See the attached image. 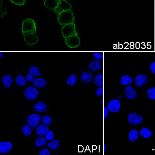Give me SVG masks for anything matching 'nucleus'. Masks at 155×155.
Wrapping results in <instances>:
<instances>
[{
  "label": "nucleus",
  "instance_id": "nucleus-38",
  "mask_svg": "<svg viewBox=\"0 0 155 155\" xmlns=\"http://www.w3.org/2000/svg\"><path fill=\"white\" fill-rule=\"evenodd\" d=\"M50 155V152L48 149L45 148L44 150H42L41 152H40L39 153V155Z\"/></svg>",
  "mask_w": 155,
  "mask_h": 155
},
{
  "label": "nucleus",
  "instance_id": "nucleus-24",
  "mask_svg": "<svg viewBox=\"0 0 155 155\" xmlns=\"http://www.w3.org/2000/svg\"><path fill=\"white\" fill-rule=\"evenodd\" d=\"M128 137L131 142L136 141L138 138V132L136 130H132L129 133Z\"/></svg>",
  "mask_w": 155,
  "mask_h": 155
},
{
  "label": "nucleus",
  "instance_id": "nucleus-36",
  "mask_svg": "<svg viewBox=\"0 0 155 155\" xmlns=\"http://www.w3.org/2000/svg\"><path fill=\"white\" fill-rule=\"evenodd\" d=\"M34 79V76H33L31 74H28L25 77V80L27 82H31Z\"/></svg>",
  "mask_w": 155,
  "mask_h": 155
},
{
  "label": "nucleus",
  "instance_id": "nucleus-25",
  "mask_svg": "<svg viewBox=\"0 0 155 155\" xmlns=\"http://www.w3.org/2000/svg\"><path fill=\"white\" fill-rule=\"evenodd\" d=\"M46 143H47V139L45 137H38L36 139L35 145L37 147L45 146L46 144Z\"/></svg>",
  "mask_w": 155,
  "mask_h": 155
},
{
  "label": "nucleus",
  "instance_id": "nucleus-1",
  "mask_svg": "<svg viewBox=\"0 0 155 155\" xmlns=\"http://www.w3.org/2000/svg\"><path fill=\"white\" fill-rule=\"evenodd\" d=\"M57 20L58 23L62 26L71 23H74V15L71 10L65 11L58 15Z\"/></svg>",
  "mask_w": 155,
  "mask_h": 155
},
{
  "label": "nucleus",
  "instance_id": "nucleus-31",
  "mask_svg": "<svg viewBox=\"0 0 155 155\" xmlns=\"http://www.w3.org/2000/svg\"><path fill=\"white\" fill-rule=\"evenodd\" d=\"M22 130L23 131L25 136H30L32 134V130H31L30 125H26L22 127Z\"/></svg>",
  "mask_w": 155,
  "mask_h": 155
},
{
  "label": "nucleus",
  "instance_id": "nucleus-19",
  "mask_svg": "<svg viewBox=\"0 0 155 155\" xmlns=\"http://www.w3.org/2000/svg\"><path fill=\"white\" fill-rule=\"evenodd\" d=\"M2 82L6 88H10L12 83V79L9 74H6L2 78Z\"/></svg>",
  "mask_w": 155,
  "mask_h": 155
},
{
  "label": "nucleus",
  "instance_id": "nucleus-9",
  "mask_svg": "<svg viewBox=\"0 0 155 155\" xmlns=\"http://www.w3.org/2000/svg\"><path fill=\"white\" fill-rule=\"evenodd\" d=\"M107 109L113 113H116L120 110V103L118 99H112L110 102L107 104Z\"/></svg>",
  "mask_w": 155,
  "mask_h": 155
},
{
  "label": "nucleus",
  "instance_id": "nucleus-23",
  "mask_svg": "<svg viewBox=\"0 0 155 155\" xmlns=\"http://www.w3.org/2000/svg\"><path fill=\"white\" fill-rule=\"evenodd\" d=\"M15 81H16V83L18 85H20V86H23L26 84L25 78L21 74H19L15 78Z\"/></svg>",
  "mask_w": 155,
  "mask_h": 155
},
{
  "label": "nucleus",
  "instance_id": "nucleus-8",
  "mask_svg": "<svg viewBox=\"0 0 155 155\" xmlns=\"http://www.w3.org/2000/svg\"><path fill=\"white\" fill-rule=\"evenodd\" d=\"M38 94L37 89L33 87H28L25 92V97L28 100H34L36 98Z\"/></svg>",
  "mask_w": 155,
  "mask_h": 155
},
{
  "label": "nucleus",
  "instance_id": "nucleus-14",
  "mask_svg": "<svg viewBox=\"0 0 155 155\" xmlns=\"http://www.w3.org/2000/svg\"><path fill=\"white\" fill-rule=\"evenodd\" d=\"M81 80L83 82L86 83H91L93 79V76L90 71H84L81 73Z\"/></svg>",
  "mask_w": 155,
  "mask_h": 155
},
{
  "label": "nucleus",
  "instance_id": "nucleus-33",
  "mask_svg": "<svg viewBox=\"0 0 155 155\" xmlns=\"http://www.w3.org/2000/svg\"><path fill=\"white\" fill-rule=\"evenodd\" d=\"M12 3L17 5L23 6L25 4V0H9Z\"/></svg>",
  "mask_w": 155,
  "mask_h": 155
},
{
  "label": "nucleus",
  "instance_id": "nucleus-34",
  "mask_svg": "<svg viewBox=\"0 0 155 155\" xmlns=\"http://www.w3.org/2000/svg\"><path fill=\"white\" fill-rule=\"evenodd\" d=\"M42 121L45 124L50 125L52 123V118L48 116H43L42 118Z\"/></svg>",
  "mask_w": 155,
  "mask_h": 155
},
{
  "label": "nucleus",
  "instance_id": "nucleus-5",
  "mask_svg": "<svg viewBox=\"0 0 155 155\" xmlns=\"http://www.w3.org/2000/svg\"><path fill=\"white\" fill-rule=\"evenodd\" d=\"M129 123L132 125H139L143 122V118L137 113H131L128 117Z\"/></svg>",
  "mask_w": 155,
  "mask_h": 155
},
{
  "label": "nucleus",
  "instance_id": "nucleus-6",
  "mask_svg": "<svg viewBox=\"0 0 155 155\" xmlns=\"http://www.w3.org/2000/svg\"><path fill=\"white\" fill-rule=\"evenodd\" d=\"M66 44L70 48H76L80 44L79 37L78 35H72L65 38Z\"/></svg>",
  "mask_w": 155,
  "mask_h": 155
},
{
  "label": "nucleus",
  "instance_id": "nucleus-43",
  "mask_svg": "<svg viewBox=\"0 0 155 155\" xmlns=\"http://www.w3.org/2000/svg\"><path fill=\"white\" fill-rule=\"evenodd\" d=\"M105 150H106V148H105V144H104V151H105Z\"/></svg>",
  "mask_w": 155,
  "mask_h": 155
},
{
  "label": "nucleus",
  "instance_id": "nucleus-10",
  "mask_svg": "<svg viewBox=\"0 0 155 155\" xmlns=\"http://www.w3.org/2000/svg\"><path fill=\"white\" fill-rule=\"evenodd\" d=\"M40 120L41 117L38 115L34 114L29 116L27 121L31 127H35L38 124Z\"/></svg>",
  "mask_w": 155,
  "mask_h": 155
},
{
  "label": "nucleus",
  "instance_id": "nucleus-3",
  "mask_svg": "<svg viewBox=\"0 0 155 155\" xmlns=\"http://www.w3.org/2000/svg\"><path fill=\"white\" fill-rule=\"evenodd\" d=\"M61 32L63 36L65 38L72 35H78L76 30V25L74 23L63 25L61 28Z\"/></svg>",
  "mask_w": 155,
  "mask_h": 155
},
{
  "label": "nucleus",
  "instance_id": "nucleus-7",
  "mask_svg": "<svg viewBox=\"0 0 155 155\" xmlns=\"http://www.w3.org/2000/svg\"><path fill=\"white\" fill-rule=\"evenodd\" d=\"M22 34H23L25 41L29 46H34V45L37 44L38 41V38L33 34L25 33H22Z\"/></svg>",
  "mask_w": 155,
  "mask_h": 155
},
{
  "label": "nucleus",
  "instance_id": "nucleus-22",
  "mask_svg": "<svg viewBox=\"0 0 155 155\" xmlns=\"http://www.w3.org/2000/svg\"><path fill=\"white\" fill-rule=\"evenodd\" d=\"M140 134L145 139L149 138L152 136L151 131L148 128H143L141 129Z\"/></svg>",
  "mask_w": 155,
  "mask_h": 155
},
{
  "label": "nucleus",
  "instance_id": "nucleus-17",
  "mask_svg": "<svg viewBox=\"0 0 155 155\" xmlns=\"http://www.w3.org/2000/svg\"><path fill=\"white\" fill-rule=\"evenodd\" d=\"M34 109L35 111L40 112V113H43L47 110V106L45 103L44 102H37L36 104H34Z\"/></svg>",
  "mask_w": 155,
  "mask_h": 155
},
{
  "label": "nucleus",
  "instance_id": "nucleus-39",
  "mask_svg": "<svg viewBox=\"0 0 155 155\" xmlns=\"http://www.w3.org/2000/svg\"><path fill=\"white\" fill-rule=\"evenodd\" d=\"M93 56L97 60H101L103 58V55L101 53H94Z\"/></svg>",
  "mask_w": 155,
  "mask_h": 155
},
{
  "label": "nucleus",
  "instance_id": "nucleus-13",
  "mask_svg": "<svg viewBox=\"0 0 155 155\" xmlns=\"http://www.w3.org/2000/svg\"><path fill=\"white\" fill-rule=\"evenodd\" d=\"M60 2V0H44V5L48 9L54 11Z\"/></svg>",
  "mask_w": 155,
  "mask_h": 155
},
{
  "label": "nucleus",
  "instance_id": "nucleus-21",
  "mask_svg": "<svg viewBox=\"0 0 155 155\" xmlns=\"http://www.w3.org/2000/svg\"><path fill=\"white\" fill-rule=\"evenodd\" d=\"M132 82V78L129 75H125L120 79V83L123 85L131 84Z\"/></svg>",
  "mask_w": 155,
  "mask_h": 155
},
{
  "label": "nucleus",
  "instance_id": "nucleus-27",
  "mask_svg": "<svg viewBox=\"0 0 155 155\" xmlns=\"http://www.w3.org/2000/svg\"><path fill=\"white\" fill-rule=\"evenodd\" d=\"M77 79L76 76L74 74H71L70 77L67 79L66 83L69 85L72 86L77 82Z\"/></svg>",
  "mask_w": 155,
  "mask_h": 155
},
{
  "label": "nucleus",
  "instance_id": "nucleus-12",
  "mask_svg": "<svg viewBox=\"0 0 155 155\" xmlns=\"http://www.w3.org/2000/svg\"><path fill=\"white\" fill-rule=\"evenodd\" d=\"M148 82V78L144 74H140L137 76L135 79V82L137 87H142Z\"/></svg>",
  "mask_w": 155,
  "mask_h": 155
},
{
  "label": "nucleus",
  "instance_id": "nucleus-11",
  "mask_svg": "<svg viewBox=\"0 0 155 155\" xmlns=\"http://www.w3.org/2000/svg\"><path fill=\"white\" fill-rule=\"evenodd\" d=\"M124 93H125L126 97L130 100L134 99L137 97V93H136V91L134 87H132L130 86H128L125 88Z\"/></svg>",
  "mask_w": 155,
  "mask_h": 155
},
{
  "label": "nucleus",
  "instance_id": "nucleus-30",
  "mask_svg": "<svg viewBox=\"0 0 155 155\" xmlns=\"http://www.w3.org/2000/svg\"><path fill=\"white\" fill-rule=\"evenodd\" d=\"M147 93L148 98L152 100H155V87L149 88L147 90Z\"/></svg>",
  "mask_w": 155,
  "mask_h": 155
},
{
  "label": "nucleus",
  "instance_id": "nucleus-40",
  "mask_svg": "<svg viewBox=\"0 0 155 155\" xmlns=\"http://www.w3.org/2000/svg\"><path fill=\"white\" fill-rule=\"evenodd\" d=\"M150 69L153 73L155 74V62H153L150 66Z\"/></svg>",
  "mask_w": 155,
  "mask_h": 155
},
{
  "label": "nucleus",
  "instance_id": "nucleus-16",
  "mask_svg": "<svg viewBox=\"0 0 155 155\" xmlns=\"http://www.w3.org/2000/svg\"><path fill=\"white\" fill-rule=\"evenodd\" d=\"M49 131V128L44 124H41L36 128V132L39 136H44Z\"/></svg>",
  "mask_w": 155,
  "mask_h": 155
},
{
  "label": "nucleus",
  "instance_id": "nucleus-41",
  "mask_svg": "<svg viewBox=\"0 0 155 155\" xmlns=\"http://www.w3.org/2000/svg\"><path fill=\"white\" fill-rule=\"evenodd\" d=\"M108 115L107 110L106 107H104V118H106Z\"/></svg>",
  "mask_w": 155,
  "mask_h": 155
},
{
  "label": "nucleus",
  "instance_id": "nucleus-28",
  "mask_svg": "<svg viewBox=\"0 0 155 155\" xmlns=\"http://www.w3.org/2000/svg\"><path fill=\"white\" fill-rule=\"evenodd\" d=\"M30 74L34 76H39L40 75V71L38 68L36 66H31L30 68Z\"/></svg>",
  "mask_w": 155,
  "mask_h": 155
},
{
  "label": "nucleus",
  "instance_id": "nucleus-4",
  "mask_svg": "<svg viewBox=\"0 0 155 155\" xmlns=\"http://www.w3.org/2000/svg\"><path fill=\"white\" fill-rule=\"evenodd\" d=\"M72 6L71 5V4L68 2H67L66 0H60V3L58 4V5L57 8L54 10L57 14H59L61 12H65V11L71 10Z\"/></svg>",
  "mask_w": 155,
  "mask_h": 155
},
{
  "label": "nucleus",
  "instance_id": "nucleus-35",
  "mask_svg": "<svg viewBox=\"0 0 155 155\" xmlns=\"http://www.w3.org/2000/svg\"><path fill=\"white\" fill-rule=\"evenodd\" d=\"M54 137V133L52 131H49L47 134H46V139L51 141L53 140Z\"/></svg>",
  "mask_w": 155,
  "mask_h": 155
},
{
  "label": "nucleus",
  "instance_id": "nucleus-15",
  "mask_svg": "<svg viewBox=\"0 0 155 155\" xmlns=\"http://www.w3.org/2000/svg\"><path fill=\"white\" fill-rule=\"evenodd\" d=\"M12 148V145L11 142H1L0 143V153H7Z\"/></svg>",
  "mask_w": 155,
  "mask_h": 155
},
{
  "label": "nucleus",
  "instance_id": "nucleus-42",
  "mask_svg": "<svg viewBox=\"0 0 155 155\" xmlns=\"http://www.w3.org/2000/svg\"><path fill=\"white\" fill-rule=\"evenodd\" d=\"M2 58V53H1V58Z\"/></svg>",
  "mask_w": 155,
  "mask_h": 155
},
{
  "label": "nucleus",
  "instance_id": "nucleus-29",
  "mask_svg": "<svg viewBox=\"0 0 155 155\" xmlns=\"http://www.w3.org/2000/svg\"><path fill=\"white\" fill-rule=\"evenodd\" d=\"M48 147L51 150H57L60 146V143L58 140H53L48 144Z\"/></svg>",
  "mask_w": 155,
  "mask_h": 155
},
{
  "label": "nucleus",
  "instance_id": "nucleus-26",
  "mask_svg": "<svg viewBox=\"0 0 155 155\" xmlns=\"http://www.w3.org/2000/svg\"><path fill=\"white\" fill-rule=\"evenodd\" d=\"M94 83L97 86L102 87L103 86V75L98 74L96 76L94 80Z\"/></svg>",
  "mask_w": 155,
  "mask_h": 155
},
{
  "label": "nucleus",
  "instance_id": "nucleus-20",
  "mask_svg": "<svg viewBox=\"0 0 155 155\" xmlns=\"http://www.w3.org/2000/svg\"><path fill=\"white\" fill-rule=\"evenodd\" d=\"M101 62L97 60L92 61L89 65V68L93 71H98L101 69Z\"/></svg>",
  "mask_w": 155,
  "mask_h": 155
},
{
  "label": "nucleus",
  "instance_id": "nucleus-2",
  "mask_svg": "<svg viewBox=\"0 0 155 155\" xmlns=\"http://www.w3.org/2000/svg\"><path fill=\"white\" fill-rule=\"evenodd\" d=\"M37 27L35 22L31 18H27L23 21L22 26V33L34 34L36 33Z\"/></svg>",
  "mask_w": 155,
  "mask_h": 155
},
{
  "label": "nucleus",
  "instance_id": "nucleus-37",
  "mask_svg": "<svg viewBox=\"0 0 155 155\" xmlns=\"http://www.w3.org/2000/svg\"><path fill=\"white\" fill-rule=\"evenodd\" d=\"M104 88H103V87H99V88H98L97 90H96V95L98 96H102L103 95V93H104Z\"/></svg>",
  "mask_w": 155,
  "mask_h": 155
},
{
  "label": "nucleus",
  "instance_id": "nucleus-32",
  "mask_svg": "<svg viewBox=\"0 0 155 155\" xmlns=\"http://www.w3.org/2000/svg\"><path fill=\"white\" fill-rule=\"evenodd\" d=\"M2 0H1V5H0V17L1 18H3L4 16L7 14V11L5 8L2 7Z\"/></svg>",
  "mask_w": 155,
  "mask_h": 155
},
{
  "label": "nucleus",
  "instance_id": "nucleus-18",
  "mask_svg": "<svg viewBox=\"0 0 155 155\" xmlns=\"http://www.w3.org/2000/svg\"><path fill=\"white\" fill-rule=\"evenodd\" d=\"M34 85L38 88H42L46 87V81L44 79L42 78H36L33 81Z\"/></svg>",
  "mask_w": 155,
  "mask_h": 155
}]
</instances>
